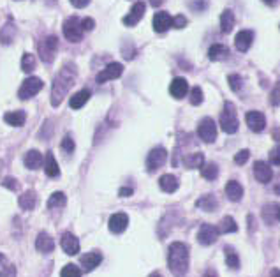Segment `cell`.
Returning <instances> with one entry per match:
<instances>
[{"instance_id":"8d00e7d4","label":"cell","mask_w":280,"mask_h":277,"mask_svg":"<svg viewBox=\"0 0 280 277\" xmlns=\"http://www.w3.org/2000/svg\"><path fill=\"white\" fill-rule=\"evenodd\" d=\"M67 201L66 194L64 192H53V194L50 196V199H48V208H57V207H64Z\"/></svg>"},{"instance_id":"f546056e","label":"cell","mask_w":280,"mask_h":277,"mask_svg":"<svg viewBox=\"0 0 280 277\" xmlns=\"http://www.w3.org/2000/svg\"><path fill=\"white\" fill-rule=\"evenodd\" d=\"M196 207L203 208L205 212H213L217 208V198L213 194H205L196 201Z\"/></svg>"},{"instance_id":"db71d44e","label":"cell","mask_w":280,"mask_h":277,"mask_svg":"<svg viewBox=\"0 0 280 277\" xmlns=\"http://www.w3.org/2000/svg\"><path fill=\"white\" fill-rule=\"evenodd\" d=\"M263 2H265L266 5H275L277 2H279V0H263Z\"/></svg>"},{"instance_id":"f35d334b","label":"cell","mask_w":280,"mask_h":277,"mask_svg":"<svg viewBox=\"0 0 280 277\" xmlns=\"http://www.w3.org/2000/svg\"><path fill=\"white\" fill-rule=\"evenodd\" d=\"M60 277H81V270H79L76 265H72V263H69V265H66L62 269Z\"/></svg>"},{"instance_id":"5b68a950","label":"cell","mask_w":280,"mask_h":277,"mask_svg":"<svg viewBox=\"0 0 280 277\" xmlns=\"http://www.w3.org/2000/svg\"><path fill=\"white\" fill-rule=\"evenodd\" d=\"M64 37L69 43H79L83 39V28H81V20L76 16L67 18L64 23Z\"/></svg>"},{"instance_id":"52a82bcc","label":"cell","mask_w":280,"mask_h":277,"mask_svg":"<svg viewBox=\"0 0 280 277\" xmlns=\"http://www.w3.org/2000/svg\"><path fill=\"white\" fill-rule=\"evenodd\" d=\"M198 134L205 143H213L215 138H217V124H215L213 118H203L198 125Z\"/></svg>"},{"instance_id":"bcb514c9","label":"cell","mask_w":280,"mask_h":277,"mask_svg":"<svg viewBox=\"0 0 280 277\" xmlns=\"http://www.w3.org/2000/svg\"><path fill=\"white\" fill-rule=\"evenodd\" d=\"M0 277H16V267L7 265L5 269L0 270Z\"/></svg>"},{"instance_id":"3957f363","label":"cell","mask_w":280,"mask_h":277,"mask_svg":"<svg viewBox=\"0 0 280 277\" xmlns=\"http://www.w3.org/2000/svg\"><path fill=\"white\" fill-rule=\"evenodd\" d=\"M220 127H222V131L227 134H234L238 131L236 108H234V104L229 101L224 104V109H222V113H220Z\"/></svg>"},{"instance_id":"484cf974","label":"cell","mask_w":280,"mask_h":277,"mask_svg":"<svg viewBox=\"0 0 280 277\" xmlns=\"http://www.w3.org/2000/svg\"><path fill=\"white\" fill-rule=\"evenodd\" d=\"M44 172H46L48 177L51 179H57L60 175V168L59 164H57V159H55L53 152H48L46 157H44Z\"/></svg>"},{"instance_id":"816d5d0a","label":"cell","mask_w":280,"mask_h":277,"mask_svg":"<svg viewBox=\"0 0 280 277\" xmlns=\"http://www.w3.org/2000/svg\"><path fill=\"white\" fill-rule=\"evenodd\" d=\"M133 194V189L131 187H122L120 189V196H131Z\"/></svg>"},{"instance_id":"603a6c76","label":"cell","mask_w":280,"mask_h":277,"mask_svg":"<svg viewBox=\"0 0 280 277\" xmlns=\"http://www.w3.org/2000/svg\"><path fill=\"white\" fill-rule=\"evenodd\" d=\"M159 185H160V189H162L164 192H175V191H178L180 182H178V179H176L175 175H171V173H166V175L160 177Z\"/></svg>"},{"instance_id":"74e56055","label":"cell","mask_w":280,"mask_h":277,"mask_svg":"<svg viewBox=\"0 0 280 277\" xmlns=\"http://www.w3.org/2000/svg\"><path fill=\"white\" fill-rule=\"evenodd\" d=\"M21 69H23V73H34L35 69V57L32 53H25L23 59H21Z\"/></svg>"},{"instance_id":"30bf717a","label":"cell","mask_w":280,"mask_h":277,"mask_svg":"<svg viewBox=\"0 0 280 277\" xmlns=\"http://www.w3.org/2000/svg\"><path fill=\"white\" fill-rule=\"evenodd\" d=\"M144 11H146V4H143V2H138V4L133 5V9H131V12H129L127 16H124V25L125 27H136L138 23H140V20L143 18Z\"/></svg>"},{"instance_id":"ffe728a7","label":"cell","mask_w":280,"mask_h":277,"mask_svg":"<svg viewBox=\"0 0 280 277\" xmlns=\"http://www.w3.org/2000/svg\"><path fill=\"white\" fill-rule=\"evenodd\" d=\"M25 166H27L28 170H37L43 166L44 163V157L43 154L39 152V150H28L27 154H25V159H23Z\"/></svg>"},{"instance_id":"c3c4849f","label":"cell","mask_w":280,"mask_h":277,"mask_svg":"<svg viewBox=\"0 0 280 277\" xmlns=\"http://www.w3.org/2000/svg\"><path fill=\"white\" fill-rule=\"evenodd\" d=\"M270 163H273L275 166H279L280 161H279V147H275V149L270 152Z\"/></svg>"},{"instance_id":"f907efd6","label":"cell","mask_w":280,"mask_h":277,"mask_svg":"<svg viewBox=\"0 0 280 277\" xmlns=\"http://www.w3.org/2000/svg\"><path fill=\"white\" fill-rule=\"evenodd\" d=\"M272 102L273 106H279V85H275V90H273L272 94Z\"/></svg>"},{"instance_id":"9c48e42d","label":"cell","mask_w":280,"mask_h":277,"mask_svg":"<svg viewBox=\"0 0 280 277\" xmlns=\"http://www.w3.org/2000/svg\"><path fill=\"white\" fill-rule=\"evenodd\" d=\"M166 157H167V152L162 147H157V149L150 150V154H148V157H146V168L150 170V172H155L157 168H160L164 164Z\"/></svg>"},{"instance_id":"83f0119b","label":"cell","mask_w":280,"mask_h":277,"mask_svg":"<svg viewBox=\"0 0 280 277\" xmlns=\"http://www.w3.org/2000/svg\"><path fill=\"white\" fill-rule=\"evenodd\" d=\"M27 120V113L25 111H7L4 115V122L12 127H21Z\"/></svg>"},{"instance_id":"7402d4cb","label":"cell","mask_w":280,"mask_h":277,"mask_svg":"<svg viewBox=\"0 0 280 277\" xmlns=\"http://www.w3.org/2000/svg\"><path fill=\"white\" fill-rule=\"evenodd\" d=\"M101 262H102L101 253H86L81 256V267L86 270V272L97 269V267L101 265Z\"/></svg>"},{"instance_id":"ba28073f","label":"cell","mask_w":280,"mask_h":277,"mask_svg":"<svg viewBox=\"0 0 280 277\" xmlns=\"http://www.w3.org/2000/svg\"><path fill=\"white\" fill-rule=\"evenodd\" d=\"M122 73H124V66L120 62H111L97 75V83H106V82H111V80H117L122 76Z\"/></svg>"},{"instance_id":"d6986e66","label":"cell","mask_w":280,"mask_h":277,"mask_svg":"<svg viewBox=\"0 0 280 277\" xmlns=\"http://www.w3.org/2000/svg\"><path fill=\"white\" fill-rule=\"evenodd\" d=\"M189 92V85H187L185 78H175L169 85V94L175 99H183Z\"/></svg>"},{"instance_id":"f6af8a7d","label":"cell","mask_w":280,"mask_h":277,"mask_svg":"<svg viewBox=\"0 0 280 277\" xmlns=\"http://www.w3.org/2000/svg\"><path fill=\"white\" fill-rule=\"evenodd\" d=\"M2 185H4V187H7L9 191H16V189H18V180L11 179V177H7V179H4Z\"/></svg>"},{"instance_id":"d590c367","label":"cell","mask_w":280,"mask_h":277,"mask_svg":"<svg viewBox=\"0 0 280 277\" xmlns=\"http://www.w3.org/2000/svg\"><path fill=\"white\" fill-rule=\"evenodd\" d=\"M199 170H201L203 179H207V180H215L218 177V166H217V164H213V163L203 164Z\"/></svg>"},{"instance_id":"4fadbf2b","label":"cell","mask_w":280,"mask_h":277,"mask_svg":"<svg viewBox=\"0 0 280 277\" xmlns=\"http://www.w3.org/2000/svg\"><path fill=\"white\" fill-rule=\"evenodd\" d=\"M171 16L167 14L166 11H159L155 12V16H153V30L157 32V34H164V32H167L169 28H171Z\"/></svg>"},{"instance_id":"f1b7e54d","label":"cell","mask_w":280,"mask_h":277,"mask_svg":"<svg viewBox=\"0 0 280 277\" xmlns=\"http://www.w3.org/2000/svg\"><path fill=\"white\" fill-rule=\"evenodd\" d=\"M16 25L12 23V21H9V23H5L4 27H2V30H0V43L2 44H11L12 41H14L16 37Z\"/></svg>"},{"instance_id":"1f68e13d","label":"cell","mask_w":280,"mask_h":277,"mask_svg":"<svg viewBox=\"0 0 280 277\" xmlns=\"http://www.w3.org/2000/svg\"><path fill=\"white\" fill-rule=\"evenodd\" d=\"M234 27V14L231 9H226V11L220 14V30L224 34H229Z\"/></svg>"},{"instance_id":"4316f807","label":"cell","mask_w":280,"mask_h":277,"mask_svg":"<svg viewBox=\"0 0 280 277\" xmlns=\"http://www.w3.org/2000/svg\"><path fill=\"white\" fill-rule=\"evenodd\" d=\"M226 194L231 201H240L241 196H243V187H241V184L236 182V180H229L226 184Z\"/></svg>"},{"instance_id":"681fc988","label":"cell","mask_w":280,"mask_h":277,"mask_svg":"<svg viewBox=\"0 0 280 277\" xmlns=\"http://www.w3.org/2000/svg\"><path fill=\"white\" fill-rule=\"evenodd\" d=\"M70 4H72L74 7L83 9V7H86V5L90 4V0H70Z\"/></svg>"},{"instance_id":"44dd1931","label":"cell","mask_w":280,"mask_h":277,"mask_svg":"<svg viewBox=\"0 0 280 277\" xmlns=\"http://www.w3.org/2000/svg\"><path fill=\"white\" fill-rule=\"evenodd\" d=\"M35 249L39 251V253H51L55 249V242L53 238L50 237L48 233H39L37 238H35Z\"/></svg>"},{"instance_id":"9f6ffc18","label":"cell","mask_w":280,"mask_h":277,"mask_svg":"<svg viewBox=\"0 0 280 277\" xmlns=\"http://www.w3.org/2000/svg\"><path fill=\"white\" fill-rule=\"evenodd\" d=\"M2 263H5V256L2 253H0V265H2Z\"/></svg>"},{"instance_id":"9a60e30c","label":"cell","mask_w":280,"mask_h":277,"mask_svg":"<svg viewBox=\"0 0 280 277\" xmlns=\"http://www.w3.org/2000/svg\"><path fill=\"white\" fill-rule=\"evenodd\" d=\"M245 118H247V125H249L250 131H254V133H261L266 127V118L261 111H249Z\"/></svg>"},{"instance_id":"4dcf8cb0","label":"cell","mask_w":280,"mask_h":277,"mask_svg":"<svg viewBox=\"0 0 280 277\" xmlns=\"http://www.w3.org/2000/svg\"><path fill=\"white\" fill-rule=\"evenodd\" d=\"M18 203H20V207L23 208V210H34L35 203H37V194H35L34 191H25L23 194L20 196Z\"/></svg>"},{"instance_id":"7bdbcfd3","label":"cell","mask_w":280,"mask_h":277,"mask_svg":"<svg viewBox=\"0 0 280 277\" xmlns=\"http://www.w3.org/2000/svg\"><path fill=\"white\" fill-rule=\"evenodd\" d=\"M187 25V18L183 14H178V16H175L171 20V27H175V28H183Z\"/></svg>"},{"instance_id":"277c9868","label":"cell","mask_w":280,"mask_h":277,"mask_svg":"<svg viewBox=\"0 0 280 277\" xmlns=\"http://www.w3.org/2000/svg\"><path fill=\"white\" fill-rule=\"evenodd\" d=\"M59 51V39L55 35H48L39 43V57L44 64H51Z\"/></svg>"},{"instance_id":"6f0895ef","label":"cell","mask_w":280,"mask_h":277,"mask_svg":"<svg viewBox=\"0 0 280 277\" xmlns=\"http://www.w3.org/2000/svg\"><path fill=\"white\" fill-rule=\"evenodd\" d=\"M148 277H162V276H160L159 272H153V274H150V276H148Z\"/></svg>"},{"instance_id":"6da1fadb","label":"cell","mask_w":280,"mask_h":277,"mask_svg":"<svg viewBox=\"0 0 280 277\" xmlns=\"http://www.w3.org/2000/svg\"><path fill=\"white\" fill-rule=\"evenodd\" d=\"M76 76H78V69L74 64H66L57 73L53 80V87H51V104L55 108L62 104L64 97L69 94V90L72 89L74 82H76Z\"/></svg>"},{"instance_id":"d6a6232c","label":"cell","mask_w":280,"mask_h":277,"mask_svg":"<svg viewBox=\"0 0 280 277\" xmlns=\"http://www.w3.org/2000/svg\"><path fill=\"white\" fill-rule=\"evenodd\" d=\"M217 230L218 233H234V231H238V224L231 215H226V217H222Z\"/></svg>"},{"instance_id":"7c38bea8","label":"cell","mask_w":280,"mask_h":277,"mask_svg":"<svg viewBox=\"0 0 280 277\" xmlns=\"http://www.w3.org/2000/svg\"><path fill=\"white\" fill-rule=\"evenodd\" d=\"M60 246H62L64 253L69 254V256H74V254L79 253V240L74 237L72 233H69V231H66V233L62 235V238H60Z\"/></svg>"},{"instance_id":"e0dca14e","label":"cell","mask_w":280,"mask_h":277,"mask_svg":"<svg viewBox=\"0 0 280 277\" xmlns=\"http://www.w3.org/2000/svg\"><path fill=\"white\" fill-rule=\"evenodd\" d=\"M254 41V32L252 30H240L234 37V46L238 51H247L252 46Z\"/></svg>"},{"instance_id":"8fae6325","label":"cell","mask_w":280,"mask_h":277,"mask_svg":"<svg viewBox=\"0 0 280 277\" xmlns=\"http://www.w3.org/2000/svg\"><path fill=\"white\" fill-rule=\"evenodd\" d=\"M217 237H218V230L213 224H203V226L199 228L198 240L203 246H211V244L217 240Z\"/></svg>"},{"instance_id":"2e32d148","label":"cell","mask_w":280,"mask_h":277,"mask_svg":"<svg viewBox=\"0 0 280 277\" xmlns=\"http://www.w3.org/2000/svg\"><path fill=\"white\" fill-rule=\"evenodd\" d=\"M254 175H256V179L259 180L261 184H268L270 180H272L273 173H272V168H270L268 163H265V161H257V163L254 164Z\"/></svg>"},{"instance_id":"b9f144b4","label":"cell","mask_w":280,"mask_h":277,"mask_svg":"<svg viewBox=\"0 0 280 277\" xmlns=\"http://www.w3.org/2000/svg\"><path fill=\"white\" fill-rule=\"evenodd\" d=\"M249 157H250V152L247 149H243V150H240L236 156H234V163H236L238 166H243V164L249 161Z\"/></svg>"},{"instance_id":"836d02e7","label":"cell","mask_w":280,"mask_h":277,"mask_svg":"<svg viewBox=\"0 0 280 277\" xmlns=\"http://www.w3.org/2000/svg\"><path fill=\"white\" fill-rule=\"evenodd\" d=\"M203 163H205V154L203 152H196V154H191V156L185 157V168H189V170L201 168Z\"/></svg>"},{"instance_id":"ab89813d","label":"cell","mask_w":280,"mask_h":277,"mask_svg":"<svg viewBox=\"0 0 280 277\" xmlns=\"http://www.w3.org/2000/svg\"><path fill=\"white\" fill-rule=\"evenodd\" d=\"M227 83H229V87H231V90H233V92H240L241 85H243V80H241L240 75H229Z\"/></svg>"},{"instance_id":"60d3db41","label":"cell","mask_w":280,"mask_h":277,"mask_svg":"<svg viewBox=\"0 0 280 277\" xmlns=\"http://www.w3.org/2000/svg\"><path fill=\"white\" fill-rule=\"evenodd\" d=\"M191 102L194 106H198L203 102V90L199 89V87H194V89L191 90Z\"/></svg>"},{"instance_id":"cb8c5ba5","label":"cell","mask_w":280,"mask_h":277,"mask_svg":"<svg viewBox=\"0 0 280 277\" xmlns=\"http://www.w3.org/2000/svg\"><path fill=\"white\" fill-rule=\"evenodd\" d=\"M90 95H92V92H90L88 89H83V90H79V92H76V94L70 97V101H69V106L72 109H79V108H83V106L88 102V99H90Z\"/></svg>"},{"instance_id":"ee69618b","label":"cell","mask_w":280,"mask_h":277,"mask_svg":"<svg viewBox=\"0 0 280 277\" xmlns=\"http://www.w3.org/2000/svg\"><path fill=\"white\" fill-rule=\"evenodd\" d=\"M74 147H76V145H74V141L70 140L69 136L64 138V140H62V149L66 150L67 154H72L74 152Z\"/></svg>"},{"instance_id":"7dc6e473","label":"cell","mask_w":280,"mask_h":277,"mask_svg":"<svg viewBox=\"0 0 280 277\" xmlns=\"http://www.w3.org/2000/svg\"><path fill=\"white\" fill-rule=\"evenodd\" d=\"M93 27H95V21H93L92 18H83V20H81V28H83V32L93 30Z\"/></svg>"},{"instance_id":"d4e9b609","label":"cell","mask_w":280,"mask_h":277,"mask_svg":"<svg viewBox=\"0 0 280 277\" xmlns=\"http://www.w3.org/2000/svg\"><path fill=\"white\" fill-rule=\"evenodd\" d=\"M229 57V48H226L224 44H213L208 50V59L213 60V62H220V60H226Z\"/></svg>"},{"instance_id":"ac0fdd59","label":"cell","mask_w":280,"mask_h":277,"mask_svg":"<svg viewBox=\"0 0 280 277\" xmlns=\"http://www.w3.org/2000/svg\"><path fill=\"white\" fill-rule=\"evenodd\" d=\"M261 217L265 221L268 226H273V224L279 223V203H268L263 207V212H261Z\"/></svg>"},{"instance_id":"f5cc1de1","label":"cell","mask_w":280,"mask_h":277,"mask_svg":"<svg viewBox=\"0 0 280 277\" xmlns=\"http://www.w3.org/2000/svg\"><path fill=\"white\" fill-rule=\"evenodd\" d=\"M203 277H217V274H215V270H207V272H205V276Z\"/></svg>"},{"instance_id":"11a10c76","label":"cell","mask_w":280,"mask_h":277,"mask_svg":"<svg viewBox=\"0 0 280 277\" xmlns=\"http://www.w3.org/2000/svg\"><path fill=\"white\" fill-rule=\"evenodd\" d=\"M272 277H279V269H273L272 270Z\"/></svg>"},{"instance_id":"e575fe53","label":"cell","mask_w":280,"mask_h":277,"mask_svg":"<svg viewBox=\"0 0 280 277\" xmlns=\"http://www.w3.org/2000/svg\"><path fill=\"white\" fill-rule=\"evenodd\" d=\"M224 253H226V263H227V267H229V269H233V270L240 269V258H238L236 251H234L233 247L227 246L226 249H224Z\"/></svg>"},{"instance_id":"5bb4252c","label":"cell","mask_w":280,"mask_h":277,"mask_svg":"<svg viewBox=\"0 0 280 277\" xmlns=\"http://www.w3.org/2000/svg\"><path fill=\"white\" fill-rule=\"evenodd\" d=\"M129 226V215L124 212H118L109 217V231L111 233H124L125 228Z\"/></svg>"},{"instance_id":"7a4b0ae2","label":"cell","mask_w":280,"mask_h":277,"mask_svg":"<svg viewBox=\"0 0 280 277\" xmlns=\"http://www.w3.org/2000/svg\"><path fill=\"white\" fill-rule=\"evenodd\" d=\"M167 265L175 276H183L189 270V247L183 242H175L167 251Z\"/></svg>"},{"instance_id":"8992f818","label":"cell","mask_w":280,"mask_h":277,"mask_svg":"<svg viewBox=\"0 0 280 277\" xmlns=\"http://www.w3.org/2000/svg\"><path fill=\"white\" fill-rule=\"evenodd\" d=\"M43 87H44L43 80L35 78V76H30V78H27L23 83H21L20 90H18V97L27 101V99L34 97L35 94H39L41 90H43Z\"/></svg>"}]
</instances>
